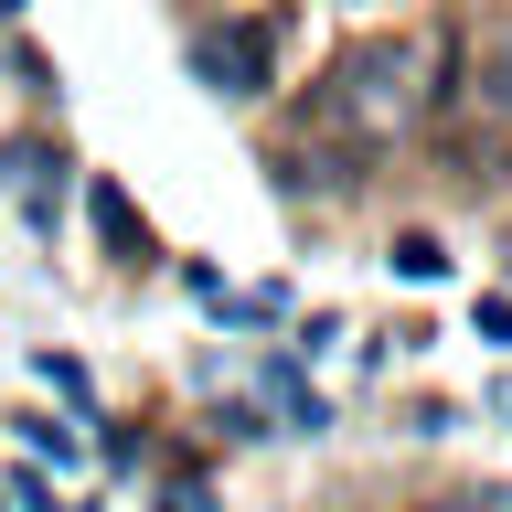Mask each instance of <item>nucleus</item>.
Returning <instances> with one entry per match:
<instances>
[{"mask_svg": "<svg viewBox=\"0 0 512 512\" xmlns=\"http://www.w3.org/2000/svg\"><path fill=\"white\" fill-rule=\"evenodd\" d=\"M480 96L512 107V22H491V43H480Z\"/></svg>", "mask_w": 512, "mask_h": 512, "instance_id": "nucleus-3", "label": "nucleus"}, {"mask_svg": "<svg viewBox=\"0 0 512 512\" xmlns=\"http://www.w3.org/2000/svg\"><path fill=\"white\" fill-rule=\"evenodd\" d=\"M96 224H107V235H118V246H128V256L150 246V235H139V214H128V192H107V182H96Z\"/></svg>", "mask_w": 512, "mask_h": 512, "instance_id": "nucleus-5", "label": "nucleus"}, {"mask_svg": "<svg viewBox=\"0 0 512 512\" xmlns=\"http://www.w3.org/2000/svg\"><path fill=\"white\" fill-rule=\"evenodd\" d=\"M0 11H22V0H0Z\"/></svg>", "mask_w": 512, "mask_h": 512, "instance_id": "nucleus-9", "label": "nucleus"}, {"mask_svg": "<svg viewBox=\"0 0 512 512\" xmlns=\"http://www.w3.org/2000/svg\"><path fill=\"white\" fill-rule=\"evenodd\" d=\"M267 64H278L267 22H203V32H192V75H203L214 96H256V86H267Z\"/></svg>", "mask_w": 512, "mask_h": 512, "instance_id": "nucleus-2", "label": "nucleus"}, {"mask_svg": "<svg viewBox=\"0 0 512 512\" xmlns=\"http://www.w3.org/2000/svg\"><path fill=\"white\" fill-rule=\"evenodd\" d=\"M427 54H416L406 32H363V43H342V64H331V118H352V128H395V118H416L427 107Z\"/></svg>", "mask_w": 512, "mask_h": 512, "instance_id": "nucleus-1", "label": "nucleus"}, {"mask_svg": "<svg viewBox=\"0 0 512 512\" xmlns=\"http://www.w3.org/2000/svg\"><path fill=\"white\" fill-rule=\"evenodd\" d=\"M11 427L32 438V459H75V427H64V416H11Z\"/></svg>", "mask_w": 512, "mask_h": 512, "instance_id": "nucleus-4", "label": "nucleus"}, {"mask_svg": "<svg viewBox=\"0 0 512 512\" xmlns=\"http://www.w3.org/2000/svg\"><path fill=\"white\" fill-rule=\"evenodd\" d=\"M448 256H438V235H395V278H438Z\"/></svg>", "mask_w": 512, "mask_h": 512, "instance_id": "nucleus-6", "label": "nucleus"}, {"mask_svg": "<svg viewBox=\"0 0 512 512\" xmlns=\"http://www.w3.org/2000/svg\"><path fill=\"white\" fill-rule=\"evenodd\" d=\"M470 320H480V331H491V342H512V299H480Z\"/></svg>", "mask_w": 512, "mask_h": 512, "instance_id": "nucleus-7", "label": "nucleus"}, {"mask_svg": "<svg viewBox=\"0 0 512 512\" xmlns=\"http://www.w3.org/2000/svg\"><path fill=\"white\" fill-rule=\"evenodd\" d=\"M160 512H214V491H203V480H182V491H171Z\"/></svg>", "mask_w": 512, "mask_h": 512, "instance_id": "nucleus-8", "label": "nucleus"}]
</instances>
